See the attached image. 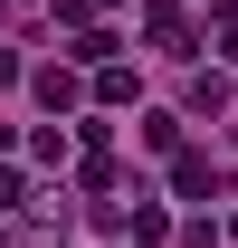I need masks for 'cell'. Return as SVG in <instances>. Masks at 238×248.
<instances>
[{
  "instance_id": "6da1fadb",
  "label": "cell",
  "mask_w": 238,
  "mask_h": 248,
  "mask_svg": "<svg viewBox=\"0 0 238 248\" xmlns=\"http://www.w3.org/2000/svg\"><path fill=\"white\" fill-rule=\"evenodd\" d=\"M29 86H38V105H48V115H67V105H76V95H86V86H76V77H67V67H38Z\"/></svg>"
},
{
  "instance_id": "7a4b0ae2",
  "label": "cell",
  "mask_w": 238,
  "mask_h": 248,
  "mask_svg": "<svg viewBox=\"0 0 238 248\" xmlns=\"http://www.w3.org/2000/svg\"><path fill=\"white\" fill-rule=\"evenodd\" d=\"M143 29H152V48H181V38H191V19H181L172 0H152V10H143Z\"/></svg>"
},
{
  "instance_id": "3957f363",
  "label": "cell",
  "mask_w": 238,
  "mask_h": 248,
  "mask_svg": "<svg viewBox=\"0 0 238 248\" xmlns=\"http://www.w3.org/2000/svg\"><path fill=\"white\" fill-rule=\"evenodd\" d=\"M95 105H134V67H124V58L95 67Z\"/></svg>"
},
{
  "instance_id": "277c9868",
  "label": "cell",
  "mask_w": 238,
  "mask_h": 248,
  "mask_svg": "<svg viewBox=\"0 0 238 248\" xmlns=\"http://www.w3.org/2000/svg\"><path fill=\"white\" fill-rule=\"evenodd\" d=\"M172 191L200 201V191H209V153H172Z\"/></svg>"
},
{
  "instance_id": "5b68a950",
  "label": "cell",
  "mask_w": 238,
  "mask_h": 248,
  "mask_svg": "<svg viewBox=\"0 0 238 248\" xmlns=\"http://www.w3.org/2000/svg\"><path fill=\"white\" fill-rule=\"evenodd\" d=\"M209 29H219V58H238V0H209Z\"/></svg>"
},
{
  "instance_id": "8992f818",
  "label": "cell",
  "mask_w": 238,
  "mask_h": 248,
  "mask_svg": "<svg viewBox=\"0 0 238 248\" xmlns=\"http://www.w3.org/2000/svg\"><path fill=\"white\" fill-rule=\"evenodd\" d=\"M134 239H143V248H152V239H172V210H152V201H134Z\"/></svg>"
},
{
  "instance_id": "52a82bcc",
  "label": "cell",
  "mask_w": 238,
  "mask_h": 248,
  "mask_svg": "<svg viewBox=\"0 0 238 248\" xmlns=\"http://www.w3.org/2000/svg\"><path fill=\"white\" fill-rule=\"evenodd\" d=\"M115 48H124V38H105V29H76V67H105Z\"/></svg>"
},
{
  "instance_id": "ba28073f",
  "label": "cell",
  "mask_w": 238,
  "mask_h": 248,
  "mask_svg": "<svg viewBox=\"0 0 238 248\" xmlns=\"http://www.w3.org/2000/svg\"><path fill=\"white\" fill-rule=\"evenodd\" d=\"M19 201H29V182H19V172L0 162V210H19Z\"/></svg>"
},
{
  "instance_id": "9c48e42d",
  "label": "cell",
  "mask_w": 238,
  "mask_h": 248,
  "mask_svg": "<svg viewBox=\"0 0 238 248\" xmlns=\"http://www.w3.org/2000/svg\"><path fill=\"white\" fill-rule=\"evenodd\" d=\"M10 77H19V58H10V48H0V86H10Z\"/></svg>"
},
{
  "instance_id": "30bf717a",
  "label": "cell",
  "mask_w": 238,
  "mask_h": 248,
  "mask_svg": "<svg viewBox=\"0 0 238 248\" xmlns=\"http://www.w3.org/2000/svg\"><path fill=\"white\" fill-rule=\"evenodd\" d=\"M229 239H238V210H229Z\"/></svg>"
}]
</instances>
